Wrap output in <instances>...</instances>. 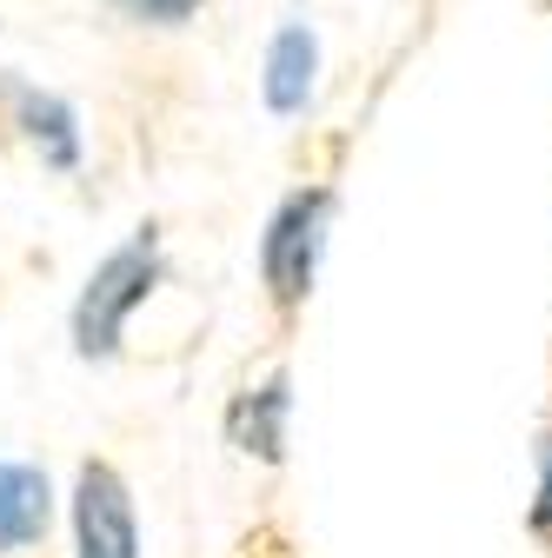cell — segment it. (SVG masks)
I'll list each match as a JSON object with an SVG mask.
<instances>
[{
	"instance_id": "cell-1",
	"label": "cell",
	"mask_w": 552,
	"mask_h": 558,
	"mask_svg": "<svg viewBox=\"0 0 552 558\" xmlns=\"http://www.w3.org/2000/svg\"><path fill=\"white\" fill-rule=\"evenodd\" d=\"M167 279V253H160V227H133L94 272L67 313V339H74V353L87 366H107L127 339V319L154 300V287Z\"/></svg>"
},
{
	"instance_id": "cell-7",
	"label": "cell",
	"mask_w": 552,
	"mask_h": 558,
	"mask_svg": "<svg viewBox=\"0 0 552 558\" xmlns=\"http://www.w3.org/2000/svg\"><path fill=\"white\" fill-rule=\"evenodd\" d=\"M313 81H320V40H313V27L293 21V27L273 34L266 66H260V100H266V113H280V120L307 113Z\"/></svg>"
},
{
	"instance_id": "cell-6",
	"label": "cell",
	"mask_w": 552,
	"mask_h": 558,
	"mask_svg": "<svg viewBox=\"0 0 552 558\" xmlns=\"http://www.w3.org/2000/svg\"><path fill=\"white\" fill-rule=\"evenodd\" d=\"M287 412H293V392H287V373H273L260 386H247L233 405H227V439L260 459V465H280L287 459Z\"/></svg>"
},
{
	"instance_id": "cell-4",
	"label": "cell",
	"mask_w": 552,
	"mask_h": 558,
	"mask_svg": "<svg viewBox=\"0 0 552 558\" xmlns=\"http://www.w3.org/2000/svg\"><path fill=\"white\" fill-rule=\"evenodd\" d=\"M0 126H8L21 147L47 167V173H81V113L67 107L60 94L34 87V81H14V74H0Z\"/></svg>"
},
{
	"instance_id": "cell-2",
	"label": "cell",
	"mask_w": 552,
	"mask_h": 558,
	"mask_svg": "<svg viewBox=\"0 0 552 558\" xmlns=\"http://www.w3.org/2000/svg\"><path fill=\"white\" fill-rule=\"evenodd\" d=\"M326 220H333V193L326 186H300L273 206V220L260 233V279L273 313H300L320 272V246H326Z\"/></svg>"
},
{
	"instance_id": "cell-3",
	"label": "cell",
	"mask_w": 552,
	"mask_h": 558,
	"mask_svg": "<svg viewBox=\"0 0 552 558\" xmlns=\"http://www.w3.org/2000/svg\"><path fill=\"white\" fill-rule=\"evenodd\" d=\"M74 558H141V512L113 459H81L74 472Z\"/></svg>"
},
{
	"instance_id": "cell-5",
	"label": "cell",
	"mask_w": 552,
	"mask_h": 558,
	"mask_svg": "<svg viewBox=\"0 0 552 558\" xmlns=\"http://www.w3.org/2000/svg\"><path fill=\"white\" fill-rule=\"evenodd\" d=\"M53 525V485L27 459H0V558H34Z\"/></svg>"
},
{
	"instance_id": "cell-9",
	"label": "cell",
	"mask_w": 552,
	"mask_h": 558,
	"mask_svg": "<svg viewBox=\"0 0 552 558\" xmlns=\"http://www.w3.org/2000/svg\"><path fill=\"white\" fill-rule=\"evenodd\" d=\"M532 532L552 538V433L539 446V493H532Z\"/></svg>"
},
{
	"instance_id": "cell-8",
	"label": "cell",
	"mask_w": 552,
	"mask_h": 558,
	"mask_svg": "<svg viewBox=\"0 0 552 558\" xmlns=\"http://www.w3.org/2000/svg\"><path fill=\"white\" fill-rule=\"evenodd\" d=\"M107 8L120 21H133V27H187L206 0H107Z\"/></svg>"
}]
</instances>
